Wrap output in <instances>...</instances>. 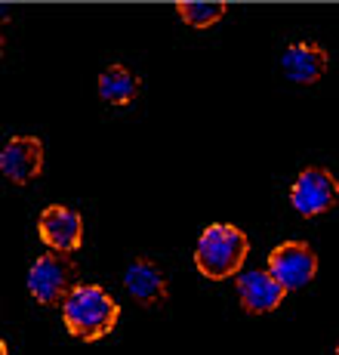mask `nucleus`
Returning <instances> with one entry per match:
<instances>
[{
	"instance_id": "9",
	"label": "nucleus",
	"mask_w": 339,
	"mask_h": 355,
	"mask_svg": "<svg viewBox=\"0 0 339 355\" xmlns=\"http://www.w3.org/2000/svg\"><path fill=\"white\" fill-rule=\"evenodd\" d=\"M327 68H330V53L318 40H293L281 53V71L293 84L302 87L318 84L327 74Z\"/></svg>"
},
{
	"instance_id": "8",
	"label": "nucleus",
	"mask_w": 339,
	"mask_h": 355,
	"mask_svg": "<svg viewBox=\"0 0 339 355\" xmlns=\"http://www.w3.org/2000/svg\"><path fill=\"white\" fill-rule=\"evenodd\" d=\"M0 173L12 186H28L44 173V142L37 136H10L0 148Z\"/></svg>"
},
{
	"instance_id": "6",
	"label": "nucleus",
	"mask_w": 339,
	"mask_h": 355,
	"mask_svg": "<svg viewBox=\"0 0 339 355\" xmlns=\"http://www.w3.org/2000/svg\"><path fill=\"white\" fill-rule=\"evenodd\" d=\"M37 235L50 250L74 254L84 248V216L65 204H50L37 216Z\"/></svg>"
},
{
	"instance_id": "10",
	"label": "nucleus",
	"mask_w": 339,
	"mask_h": 355,
	"mask_svg": "<svg viewBox=\"0 0 339 355\" xmlns=\"http://www.w3.org/2000/svg\"><path fill=\"white\" fill-rule=\"evenodd\" d=\"M124 288L139 306H164L170 300V282L158 263L148 257H136L124 272Z\"/></svg>"
},
{
	"instance_id": "5",
	"label": "nucleus",
	"mask_w": 339,
	"mask_h": 355,
	"mask_svg": "<svg viewBox=\"0 0 339 355\" xmlns=\"http://www.w3.org/2000/svg\"><path fill=\"white\" fill-rule=\"evenodd\" d=\"M266 269L287 291H302L305 284H311L315 275H318V254L311 250V244L290 238V241H281L268 254Z\"/></svg>"
},
{
	"instance_id": "13",
	"label": "nucleus",
	"mask_w": 339,
	"mask_h": 355,
	"mask_svg": "<svg viewBox=\"0 0 339 355\" xmlns=\"http://www.w3.org/2000/svg\"><path fill=\"white\" fill-rule=\"evenodd\" d=\"M333 355H339V343H336V346H333Z\"/></svg>"
},
{
	"instance_id": "4",
	"label": "nucleus",
	"mask_w": 339,
	"mask_h": 355,
	"mask_svg": "<svg viewBox=\"0 0 339 355\" xmlns=\"http://www.w3.org/2000/svg\"><path fill=\"white\" fill-rule=\"evenodd\" d=\"M290 204L305 220L327 214L339 204V180L321 164H309L296 173L293 186H290Z\"/></svg>"
},
{
	"instance_id": "3",
	"label": "nucleus",
	"mask_w": 339,
	"mask_h": 355,
	"mask_svg": "<svg viewBox=\"0 0 339 355\" xmlns=\"http://www.w3.org/2000/svg\"><path fill=\"white\" fill-rule=\"evenodd\" d=\"M77 284V266L62 250L40 254L28 269V293L40 306H62Z\"/></svg>"
},
{
	"instance_id": "2",
	"label": "nucleus",
	"mask_w": 339,
	"mask_h": 355,
	"mask_svg": "<svg viewBox=\"0 0 339 355\" xmlns=\"http://www.w3.org/2000/svg\"><path fill=\"white\" fill-rule=\"evenodd\" d=\"M250 238L232 223H210L194 244V266L207 282L237 278L247 263Z\"/></svg>"
},
{
	"instance_id": "1",
	"label": "nucleus",
	"mask_w": 339,
	"mask_h": 355,
	"mask_svg": "<svg viewBox=\"0 0 339 355\" xmlns=\"http://www.w3.org/2000/svg\"><path fill=\"white\" fill-rule=\"evenodd\" d=\"M120 322V303L102 284H84L71 291V297L62 303V324L74 340L96 343L108 337Z\"/></svg>"
},
{
	"instance_id": "7",
	"label": "nucleus",
	"mask_w": 339,
	"mask_h": 355,
	"mask_svg": "<svg viewBox=\"0 0 339 355\" xmlns=\"http://www.w3.org/2000/svg\"><path fill=\"white\" fill-rule=\"evenodd\" d=\"M235 288H237V303H241V309L247 315H268V312L281 309V303L290 293L268 269L241 272L235 278Z\"/></svg>"
},
{
	"instance_id": "12",
	"label": "nucleus",
	"mask_w": 339,
	"mask_h": 355,
	"mask_svg": "<svg viewBox=\"0 0 339 355\" xmlns=\"http://www.w3.org/2000/svg\"><path fill=\"white\" fill-rule=\"evenodd\" d=\"M228 12L226 0H179L176 3V16L182 19V25L188 28H213L216 22H222Z\"/></svg>"
},
{
	"instance_id": "11",
	"label": "nucleus",
	"mask_w": 339,
	"mask_h": 355,
	"mask_svg": "<svg viewBox=\"0 0 339 355\" xmlns=\"http://www.w3.org/2000/svg\"><path fill=\"white\" fill-rule=\"evenodd\" d=\"M96 90H99V99L105 105H114V108H127L139 99L142 93V78L136 71H130L127 65L114 62V65H105L99 71V80H96Z\"/></svg>"
}]
</instances>
